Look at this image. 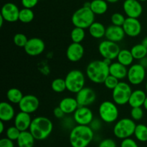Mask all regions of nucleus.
<instances>
[{"mask_svg":"<svg viewBox=\"0 0 147 147\" xmlns=\"http://www.w3.org/2000/svg\"><path fill=\"white\" fill-rule=\"evenodd\" d=\"M21 131L18 129L16 126L13 125V126L9 127L6 131V135L7 138L11 140V141H17L18 139L19 136H20Z\"/></svg>","mask_w":147,"mask_h":147,"instance_id":"nucleus-35","label":"nucleus"},{"mask_svg":"<svg viewBox=\"0 0 147 147\" xmlns=\"http://www.w3.org/2000/svg\"><path fill=\"white\" fill-rule=\"evenodd\" d=\"M34 13L32 9L22 8L20 10V14H19V20L21 22L27 24L30 23L34 20Z\"/></svg>","mask_w":147,"mask_h":147,"instance_id":"nucleus-31","label":"nucleus"},{"mask_svg":"<svg viewBox=\"0 0 147 147\" xmlns=\"http://www.w3.org/2000/svg\"><path fill=\"white\" fill-rule=\"evenodd\" d=\"M15 117V110L11 103L1 102L0 103V120L9 122Z\"/></svg>","mask_w":147,"mask_h":147,"instance_id":"nucleus-21","label":"nucleus"},{"mask_svg":"<svg viewBox=\"0 0 147 147\" xmlns=\"http://www.w3.org/2000/svg\"><path fill=\"white\" fill-rule=\"evenodd\" d=\"M29 39L27 38V36L23 33H17L14 36L13 38V41L14 43L17 46V47L20 48H24L26 46L27 43L28 42Z\"/></svg>","mask_w":147,"mask_h":147,"instance_id":"nucleus-36","label":"nucleus"},{"mask_svg":"<svg viewBox=\"0 0 147 147\" xmlns=\"http://www.w3.org/2000/svg\"><path fill=\"white\" fill-rule=\"evenodd\" d=\"M131 52L133 55L134 59L136 60L139 61L147 56V48L142 43L134 45L131 49Z\"/></svg>","mask_w":147,"mask_h":147,"instance_id":"nucleus-30","label":"nucleus"},{"mask_svg":"<svg viewBox=\"0 0 147 147\" xmlns=\"http://www.w3.org/2000/svg\"><path fill=\"white\" fill-rule=\"evenodd\" d=\"M119 79L111 74H109V76L106 77V79H105L104 82H103L105 86H106V88H108L109 89H111V90H113V89H115V87L119 84Z\"/></svg>","mask_w":147,"mask_h":147,"instance_id":"nucleus-38","label":"nucleus"},{"mask_svg":"<svg viewBox=\"0 0 147 147\" xmlns=\"http://www.w3.org/2000/svg\"><path fill=\"white\" fill-rule=\"evenodd\" d=\"M53 130V122L49 118L44 116H37L32 119L29 131L35 140L42 141L50 136Z\"/></svg>","mask_w":147,"mask_h":147,"instance_id":"nucleus-2","label":"nucleus"},{"mask_svg":"<svg viewBox=\"0 0 147 147\" xmlns=\"http://www.w3.org/2000/svg\"><path fill=\"white\" fill-rule=\"evenodd\" d=\"M65 81L67 86V90L72 93L77 94L81 90L86 83V77L81 71L73 69L70 71L66 75Z\"/></svg>","mask_w":147,"mask_h":147,"instance_id":"nucleus-6","label":"nucleus"},{"mask_svg":"<svg viewBox=\"0 0 147 147\" xmlns=\"http://www.w3.org/2000/svg\"><path fill=\"white\" fill-rule=\"evenodd\" d=\"M59 107L65 114H72L76 112V110L79 108V105L76 98L66 97L61 99L59 103Z\"/></svg>","mask_w":147,"mask_h":147,"instance_id":"nucleus-22","label":"nucleus"},{"mask_svg":"<svg viewBox=\"0 0 147 147\" xmlns=\"http://www.w3.org/2000/svg\"><path fill=\"white\" fill-rule=\"evenodd\" d=\"M122 27L126 35L131 37L139 36L142 33V30L140 21L137 18L131 17H126Z\"/></svg>","mask_w":147,"mask_h":147,"instance_id":"nucleus-16","label":"nucleus"},{"mask_svg":"<svg viewBox=\"0 0 147 147\" xmlns=\"http://www.w3.org/2000/svg\"><path fill=\"white\" fill-rule=\"evenodd\" d=\"M123 10L127 17L139 18L143 12V7L139 0H125Z\"/></svg>","mask_w":147,"mask_h":147,"instance_id":"nucleus-15","label":"nucleus"},{"mask_svg":"<svg viewBox=\"0 0 147 147\" xmlns=\"http://www.w3.org/2000/svg\"><path fill=\"white\" fill-rule=\"evenodd\" d=\"M93 137L94 131L89 125H78L70 131L69 141L72 147H87Z\"/></svg>","mask_w":147,"mask_h":147,"instance_id":"nucleus-1","label":"nucleus"},{"mask_svg":"<svg viewBox=\"0 0 147 147\" xmlns=\"http://www.w3.org/2000/svg\"><path fill=\"white\" fill-rule=\"evenodd\" d=\"M32 119L30 114L20 111L14 117V125L17 127L20 131H28Z\"/></svg>","mask_w":147,"mask_h":147,"instance_id":"nucleus-20","label":"nucleus"},{"mask_svg":"<svg viewBox=\"0 0 147 147\" xmlns=\"http://www.w3.org/2000/svg\"><path fill=\"white\" fill-rule=\"evenodd\" d=\"M145 88H146V91L147 92V80H146V85H145Z\"/></svg>","mask_w":147,"mask_h":147,"instance_id":"nucleus-52","label":"nucleus"},{"mask_svg":"<svg viewBox=\"0 0 147 147\" xmlns=\"http://www.w3.org/2000/svg\"><path fill=\"white\" fill-rule=\"evenodd\" d=\"M125 35H126V33L123 27L121 26L111 24L106 27V35H105L106 40H111L115 43H119L123 40Z\"/></svg>","mask_w":147,"mask_h":147,"instance_id":"nucleus-19","label":"nucleus"},{"mask_svg":"<svg viewBox=\"0 0 147 147\" xmlns=\"http://www.w3.org/2000/svg\"><path fill=\"white\" fill-rule=\"evenodd\" d=\"M51 88L55 92H57V93L65 92L67 89L65 79H62V78L55 79L51 83Z\"/></svg>","mask_w":147,"mask_h":147,"instance_id":"nucleus-34","label":"nucleus"},{"mask_svg":"<svg viewBox=\"0 0 147 147\" xmlns=\"http://www.w3.org/2000/svg\"><path fill=\"white\" fill-rule=\"evenodd\" d=\"M116 59H117L118 62L126 67L131 66L134 60L131 50H128V49H121Z\"/></svg>","mask_w":147,"mask_h":147,"instance_id":"nucleus-28","label":"nucleus"},{"mask_svg":"<svg viewBox=\"0 0 147 147\" xmlns=\"http://www.w3.org/2000/svg\"><path fill=\"white\" fill-rule=\"evenodd\" d=\"M18 105L20 111L32 114L38 110L40 107V100L35 95H24Z\"/></svg>","mask_w":147,"mask_h":147,"instance_id":"nucleus-11","label":"nucleus"},{"mask_svg":"<svg viewBox=\"0 0 147 147\" xmlns=\"http://www.w3.org/2000/svg\"><path fill=\"white\" fill-rule=\"evenodd\" d=\"M89 126L92 128L93 131H98L100 128H101V122L100 120H99V119H96V118H94L93 120L90 124L89 125Z\"/></svg>","mask_w":147,"mask_h":147,"instance_id":"nucleus-44","label":"nucleus"},{"mask_svg":"<svg viewBox=\"0 0 147 147\" xmlns=\"http://www.w3.org/2000/svg\"><path fill=\"white\" fill-rule=\"evenodd\" d=\"M76 99L79 107H88L96 101V94L92 88L83 87L76 94Z\"/></svg>","mask_w":147,"mask_h":147,"instance_id":"nucleus-13","label":"nucleus"},{"mask_svg":"<svg viewBox=\"0 0 147 147\" xmlns=\"http://www.w3.org/2000/svg\"><path fill=\"white\" fill-rule=\"evenodd\" d=\"M90 8L95 14L102 15L107 12L109 4L106 0H92Z\"/></svg>","mask_w":147,"mask_h":147,"instance_id":"nucleus-27","label":"nucleus"},{"mask_svg":"<svg viewBox=\"0 0 147 147\" xmlns=\"http://www.w3.org/2000/svg\"><path fill=\"white\" fill-rule=\"evenodd\" d=\"M146 78V69L140 63L132 64L128 69L127 79L132 85H139L144 81Z\"/></svg>","mask_w":147,"mask_h":147,"instance_id":"nucleus-10","label":"nucleus"},{"mask_svg":"<svg viewBox=\"0 0 147 147\" xmlns=\"http://www.w3.org/2000/svg\"><path fill=\"white\" fill-rule=\"evenodd\" d=\"M0 147H14L13 141L8 138H3L0 140Z\"/></svg>","mask_w":147,"mask_h":147,"instance_id":"nucleus-43","label":"nucleus"},{"mask_svg":"<svg viewBox=\"0 0 147 147\" xmlns=\"http://www.w3.org/2000/svg\"><path fill=\"white\" fill-rule=\"evenodd\" d=\"M121 48L117 43L104 40L98 45V51L103 59H109L112 61L117 59Z\"/></svg>","mask_w":147,"mask_h":147,"instance_id":"nucleus-9","label":"nucleus"},{"mask_svg":"<svg viewBox=\"0 0 147 147\" xmlns=\"http://www.w3.org/2000/svg\"><path fill=\"white\" fill-rule=\"evenodd\" d=\"M143 106H144V109L146 110H147V96H146V99H145L144 103Z\"/></svg>","mask_w":147,"mask_h":147,"instance_id":"nucleus-51","label":"nucleus"},{"mask_svg":"<svg viewBox=\"0 0 147 147\" xmlns=\"http://www.w3.org/2000/svg\"><path fill=\"white\" fill-rule=\"evenodd\" d=\"M146 96L147 95L146 92L144 90H142V89H136V90L132 92L128 104L131 108L143 106Z\"/></svg>","mask_w":147,"mask_h":147,"instance_id":"nucleus-24","label":"nucleus"},{"mask_svg":"<svg viewBox=\"0 0 147 147\" xmlns=\"http://www.w3.org/2000/svg\"><path fill=\"white\" fill-rule=\"evenodd\" d=\"M53 114H54L55 117L57 119H62V118H64L65 115V112L62 110V109L59 106L56 107L55 108L54 110H53Z\"/></svg>","mask_w":147,"mask_h":147,"instance_id":"nucleus-45","label":"nucleus"},{"mask_svg":"<svg viewBox=\"0 0 147 147\" xmlns=\"http://www.w3.org/2000/svg\"><path fill=\"white\" fill-rule=\"evenodd\" d=\"M85 37H86L85 29L80 27H75L70 33V37L73 43H81V42L85 39Z\"/></svg>","mask_w":147,"mask_h":147,"instance_id":"nucleus-33","label":"nucleus"},{"mask_svg":"<svg viewBox=\"0 0 147 147\" xmlns=\"http://www.w3.org/2000/svg\"><path fill=\"white\" fill-rule=\"evenodd\" d=\"M98 114L100 120L106 123H112L117 120L119 111L117 105L111 101H103L98 108Z\"/></svg>","mask_w":147,"mask_h":147,"instance_id":"nucleus-7","label":"nucleus"},{"mask_svg":"<svg viewBox=\"0 0 147 147\" xmlns=\"http://www.w3.org/2000/svg\"><path fill=\"white\" fill-rule=\"evenodd\" d=\"M121 147H139L137 143L131 138H125L121 143Z\"/></svg>","mask_w":147,"mask_h":147,"instance_id":"nucleus-40","label":"nucleus"},{"mask_svg":"<svg viewBox=\"0 0 147 147\" xmlns=\"http://www.w3.org/2000/svg\"><path fill=\"white\" fill-rule=\"evenodd\" d=\"M96 14L92 12L90 7H82L76 10L72 15L71 21L76 27L88 29L95 22Z\"/></svg>","mask_w":147,"mask_h":147,"instance_id":"nucleus-4","label":"nucleus"},{"mask_svg":"<svg viewBox=\"0 0 147 147\" xmlns=\"http://www.w3.org/2000/svg\"><path fill=\"white\" fill-rule=\"evenodd\" d=\"M106 28L104 24L99 22H94L88 28L89 34L96 39H100L105 37Z\"/></svg>","mask_w":147,"mask_h":147,"instance_id":"nucleus-26","label":"nucleus"},{"mask_svg":"<svg viewBox=\"0 0 147 147\" xmlns=\"http://www.w3.org/2000/svg\"><path fill=\"white\" fill-rule=\"evenodd\" d=\"M93 119V112L88 107H79L73 113V120L78 125H89Z\"/></svg>","mask_w":147,"mask_h":147,"instance_id":"nucleus-12","label":"nucleus"},{"mask_svg":"<svg viewBox=\"0 0 147 147\" xmlns=\"http://www.w3.org/2000/svg\"><path fill=\"white\" fill-rule=\"evenodd\" d=\"M4 131V122L0 120V133H2Z\"/></svg>","mask_w":147,"mask_h":147,"instance_id":"nucleus-47","label":"nucleus"},{"mask_svg":"<svg viewBox=\"0 0 147 147\" xmlns=\"http://www.w3.org/2000/svg\"><path fill=\"white\" fill-rule=\"evenodd\" d=\"M20 10L15 4L12 2L5 3L1 7V15L6 22H15L19 20Z\"/></svg>","mask_w":147,"mask_h":147,"instance_id":"nucleus-17","label":"nucleus"},{"mask_svg":"<svg viewBox=\"0 0 147 147\" xmlns=\"http://www.w3.org/2000/svg\"><path fill=\"white\" fill-rule=\"evenodd\" d=\"M35 138L30 131H22L17 140L18 147H33L34 145Z\"/></svg>","mask_w":147,"mask_h":147,"instance_id":"nucleus-25","label":"nucleus"},{"mask_svg":"<svg viewBox=\"0 0 147 147\" xmlns=\"http://www.w3.org/2000/svg\"><path fill=\"white\" fill-rule=\"evenodd\" d=\"M23 97H24V95H23L22 91L17 88H10L7 92V99L10 103L19 104L23 98Z\"/></svg>","mask_w":147,"mask_h":147,"instance_id":"nucleus-29","label":"nucleus"},{"mask_svg":"<svg viewBox=\"0 0 147 147\" xmlns=\"http://www.w3.org/2000/svg\"><path fill=\"white\" fill-rule=\"evenodd\" d=\"M4 21H5V20H4V19L3 18V17L1 15V14H0V27H2V25H3V23H4Z\"/></svg>","mask_w":147,"mask_h":147,"instance_id":"nucleus-49","label":"nucleus"},{"mask_svg":"<svg viewBox=\"0 0 147 147\" xmlns=\"http://www.w3.org/2000/svg\"><path fill=\"white\" fill-rule=\"evenodd\" d=\"M136 124L131 118H122L115 124L113 127V134L119 139L131 138L134 134Z\"/></svg>","mask_w":147,"mask_h":147,"instance_id":"nucleus-5","label":"nucleus"},{"mask_svg":"<svg viewBox=\"0 0 147 147\" xmlns=\"http://www.w3.org/2000/svg\"><path fill=\"white\" fill-rule=\"evenodd\" d=\"M131 86L125 82H119V84L112 90L113 101L118 105H124L129 102L132 93Z\"/></svg>","mask_w":147,"mask_h":147,"instance_id":"nucleus-8","label":"nucleus"},{"mask_svg":"<svg viewBox=\"0 0 147 147\" xmlns=\"http://www.w3.org/2000/svg\"><path fill=\"white\" fill-rule=\"evenodd\" d=\"M86 76L95 84L104 82L109 74V65L104 60H95L88 64L86 69Z\"/></svg>","mask_w":147,"mask_h":147,"instance_id":"nucleus-3","label":"nucleus"},{"mask_svg":"<svg viewBox=\"0 0 147 147\" xmlns=\"http://www.w3.org/2000/svg\"><path fill=\"white\" fill-rule=\"evenodd\" d=\"M108 3H111V4H113V3H116L117 1H119V0H106Z\"/></svg>","mask_w":147,"mask_h":147,"instance_id":"nucleus-50","label":"nucleus"},{"mask_svg":"<svg viewBox=\"0 0 147 147\" xmlns=\"http://www.w3.org/2000/svg\"><path fill=\"white\" fill-rule=\"evenodd\" d=\"M142 45H143V46H144L146 48H147V36L146 37H145L143 39V40H142Z\"/></svg>","mask_w":147,"mask_h":147,"instance_id":"nucleus-48","label":"nucleus"},{"mask_svg":"<svg viewBox=\"0 0 147 147\" xmlns=\"http://www.w3.org/2000/svg\"><path fill=\"white\" fill-rule=\"evenodd\" d=\"M39 0H21L22 5L23 8L32 9L35 7L38 3Z\"/></svg>","mask_w":147,"mask_h":147,"instance_id":"nucleus-42","label":"nucleus"},{"mask_svg":"<svg viewBox=\"0 0 147 147\" xmlns=\"http://www.w3.org/2000/svg\"><path fill=\"white\" fill-rule=\"evenodd\" d=\"M24 49L29 56H37L44 52L45 44V42L39 37H32L29 39Z\"/></svg>","mask_w":147,"mask_h":147,"instance_id":"nucleus-14","label":"nucleus"},{"mask_svg":"<svg viewBox=\"0 0 147 147\" xmlns=\"http://www.w3.org/2000/svg\"><path fill=\"white\" fill-rule=\"evenodd\" d=\"M109 74L117 78L119 80H121L127 77L128 69L119 62H113L109 66Z\"/></svg>","mask_w":147,"mask_h":147,"instance_id":"nucleus-23","label":"nucleus"},{"mask_svg":"<svg viewBox=\"0 0 147 147\" xmlns=\"http://www.w3.org/2000/svg\"><path fill=\"white\" fill-rule=\"evenodd\" d=\"M111 20L112 24L122 27L125 20H126V17L121 13L116 12L112 14L111 17Z\"/></svg>","mask_w":147,"mask_h":147,"instance_id":"nucleus-39","label":"nucleus"},{"mask_svg":"<svg viewBox=\"0 0 147 147\" xmlns=\"http://www.w3.org/2000/svg\"><path fill=\"white\" fill-rule=\"evenodd\" d=\"M84 55V48L81 43H72L66 50V56L71 62H78L82 59Z\"/></svg>","mask_w":147,"mask_h":147,"instance_id":"nucleus-18","label":"nucleus"},{"mask_svg":"<svg viewBox=\"0 0 147 147\" xmlns=\"http://www.w3.org/2000/svg\"><path fill=\"white\" fill-rule=\"evenodd\" d=\"M139 1H140V2H142V1H146L147 0H139Z\"/></svg>","mask_w":147,"mask_h":147,"instance_id":"nucleus-53","label":"nucleus"},{"mask_svg":"<svg viewBox=\"0 0 147 147\" xmlns=\"http://www.w3.org/2000/svg\"><path fill=\"white\" fill-rule=\"evenodd\" d=\"M136 139L140 142L147 141V126L144 124H138L135 128L134 134Z\"/></svg>","mask_w":147,"mask_h":147,"instance_id":"nucleus-32","label":"nucleus"},{"mask_svg":"<svg viewBox=\"0 0 147 147\" xmlns=\"http://www.w3.org/2000/svg\"><path fill=\"white\" fill-rule=\"evenodd\" d=\"M98 147H116V143L112 138H106L100 141Z\"/></svg>","mask_w":147,"mask_h":147,"instance_id":"nucleus-41","label":"nucleus"},{"mask_svg":"<svg viewBox=\"0 0 147 147\" xmlns=\"http://www.w3.org/2000/svg\"><path fill=\"white\" fill-rule=\"evenodd\" d=\"M131 118L134 121H139L144 117V110L142 107H136V108H131Z\"/></svg>","mask_w":147,"mask_h":147,"instance_id":"nucleus-37","label":"nucleus"},{"mask_svg":"<svg viewBox=\"0 0 147 147\" xmlns=\"http://www.w3.org/2000/svg\"><path fill=\"white\" fill-rule=\"evenodd\" d=\"M139 63H140V64L142 65L144 68L147 69V56L146 57L144 58V59H141V60H139Z\"/></svg>","mask_w":147,"mask_h":147,"instance_id":"nucleus-46","label":"nucleus"}]
</instances>
